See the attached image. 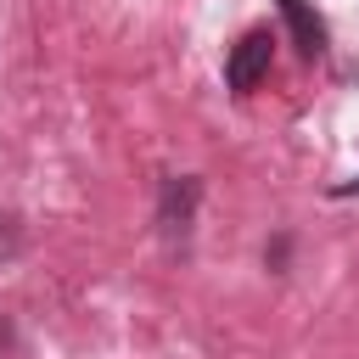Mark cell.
<instances>
[{
  "mask_svg": "<svg viewBox=\"0 0 359 359\" xmlns=\"http://www.w3.org/2000/svg\"><path fill=\"white\" fill-rule=\"evenodd\" d=\"M269 62H275V34H269V28H247V34L230 45V56H224V84H230L236 95H247V90L264 84Z\"/></svg>",
  "mask_w": 359,
  "mask_h": 359,
  "instance_id": "1",
  "label": "cell"
},
{
  "mask_svg": "<svg viewBox=\"0 0 359 359\" xmlns=\"http://www.w3.org/2000/svg\"><path fill=\"white\" fill-rule=\"evenodd\" d=\"M196 196H202V180H196V174H168V180H163L157 224H163V236H168L174 247L191 236V219H196Z\"/></svg>",
  "mask_w": 359,
  "mask_h": 359,
  "instance_id": "2",
  "label": "cell"
},
{
  "mask_svg": "<svg viewBox=\"0 0 359 359\" xmlns=\"http://www.w3.org/2000/svg\"><path fill=\"white\" fill-rule=\"evenodd\" d=\"M275 6H280L286 28H292L297 56H303V62H320V56H325V22H320V11H314L309 0H275Z\"/></svg>",
  "mask_w": 359,
  "mask_h": 359,
  "instance_id": "3",
  "label": "cell"
},
{
  "mask_svg": "<svg viewBox=\"0 0 359 359\" xmlns=\"http://www.w3.org/2000/svg\"><path fill=\"white\" fill-rule=\"evenodd\" d=\"M17 247H22V236H17V219H11V213H0V269L17 258Z\"/></svg>",
  "mask_w": 359,
  "mask_h": 359,
  "instance_id": "4",
  "label": "cell"
},
{
  "mask_svg": "<svg viewBox=\"0 0 359 359\" xmlns=\"http://www.w3.org/2000/svg\"><path fill=\"white\" fill-rule=\"evenodd\" d=\"M6 348H11V325H6V314H0V359H6Z\"/></svg>",
  "mask_w": 359,
  "mask_h": 359,
  "instance_id": "5",
  "label": "cell"
},
{
  "mask_svg": "<svg viewBox=\"0 0 359 359\" xmlns=\"http://www.w3.org/2000/svg\"><path fill=\"white\" fill-rule=\"evenodd\" d=\"M353 191H359V180H348V185H337L331 196H353Z\"/></svg>",
  "mask_w": 359,
  "mask_h": 359,
  "instance_id": "6",
  "label": "cell"
}]
</instances>
